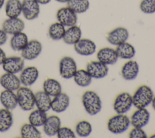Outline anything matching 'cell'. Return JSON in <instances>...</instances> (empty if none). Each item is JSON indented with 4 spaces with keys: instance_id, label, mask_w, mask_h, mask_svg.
<instances>
[{
    "instance_id": "43",
    "label": "cell",
    "mask_w": 155,
    "mask_h": 138,
    "mask_svg": "<svg viewBox=\"0 0 155 138\" xmlns=\"http://www.w3.org/2000/svg\"><path fill=\"white\" fill-rule=\"evenodd\" d=\"M4 2H5V0H0V9H1L2 7V6L4 5Z\"/></svg>"
},
{
    "instance_id": "17",
    "label": "cell",
    "mask_w": 155,
    "mask_h": 138,
    "mask_svg": "<svg viewBox=\"0 0 155 138\" xmlns=\"http://www.w3.org/2000/svg\"><path fill=\"white\" fill-rule=\"evenodd\" d=\"M139 66L135 60H130L124 64L121 69L122 78L127 81L134 80L138 75Z\"/></svg>"
},
{
    "instance_id": "45",
    "label": "cell",
    "mask_w": 155,
    "mask_h": 138,
    "mask_svg": "<svg viewBox=\"0 0 155 138\" xmlns=\"http://www.w3.org/2000/svg\"><path fill=\"white\" fill-rule=\"evenodd\" d=\"M150 137H155V134H152V135L150 136Z\"/></svg>"
},
{
    "instance_id": "38",
    "label": "cell",
    "mask_w": 155,
    "mask_h": 138,
    "mask_svg": "<svg viewBox=\"0 0 155 138\" xmlns=\"http://www.w3.org/2000/svg\"><path fill=\"white\" fill-rule=\"evenodd\" d=\"M130 138H147V135L142 128L134 127L129 133Z\"/></svg>"
},
{
    "instance_id": "12",
    "label": "cell",
    "mask_w": 155,
    "mask_h": 138,
    "mask_svg": "<svg viewBox=\"0 0 155 138\" xmlns=\"http://www.w3.org/2000/svg\"><path fill=\"white\" fill-rule=\"evenodd\" d=\"M74 49L77 53L82 56H90L96 50L95 43L88 38H81L74 44Z\"/></svg>"
},
{
    "instance_id": "27",
    "label": "cell",
    "mask_w": 155,
    "mask_h": 138,
    "mask_svg": "<svg viewBox=\"0 0 155 138\" xmlns=\"http://www.w3.org/2000/svg\"><path fill=\"white\" fill-rule=\"evenodd\" d=\"M43 89L50 96L54 97L62 92V86L57 80L47 78L43 83Z\"/></svg>"
},
{
    "instance_id": "35",
    "label": "cell",
    "mask_w": 155,
    "mask_h": 138,
    "mask_svg": "<svg viewBox=\"0 0 155 138\" xmlns=\"http://www.w3.org/2000/svg\"><path fill=\"white\" fill-rule=\"evenodd\" d=\"M75 132L79 137H88L92 132L91 124L87 120H81L78 122L75 126Z\"/></svg>"
},
{
    "instance_id": "44",
    "label": "cell",
    "mask_w": 155,
    "mask_h": 138,
    "mask_svg": "<svg viewBox=\"0 0 155 138\" xmlns=\"http://www.w3.org/2000/svg\"><path fill=\"white\" fill-rule=\"evenodd\" d=\"M57 2H61V3H65V2H67L69 0H55Z\"/></svg>"
},
{
    "instance_id": "5",
    "label": "cell",
    "mask_w": 155,
    "mask_h": 138,
    "mask_svg": "<svg viewBox=\"0 0 155 138\" xmlns=\"http://www.w3.org/2000/svg\"><path fill=\"white\" fill-rule=\"evenodd\" d=\"M133 106L132 95L124 92L118 94L113 103V109L117 114H125Z\"/></svg>"
},
{
    "instance_id": "13",
    "label": "cell",
    "mask_w": 155,
    "mask_h": 138,
    "mask_svg": "<svg viewBox=\"0 0 155 138\" xmlns=\"http://www.w3.org/2000/svg\"><path fill=\"white\" fill-rule=\"evenodd\" d=\"M40 12L39 4L36 0H23L22 2V13L27 20L36 18Z\"/></svg>"
},
{
    "instance_id": "4",
    "label": "cell",
    "mask_w": 155,
    "mask_h": 138,
    "mask_svg": "<svg viewBox=\"0 0 155 138\" xmlns=\"http://www.w3.org/2000/svg\"><path fill=\"white\" fill-rule=\"evenodd\" d=\"M18 105L25 111L31 110L35 106V94L27 86L20 87L16 91Z\"/></svg>"
},
{
    "instance_id": "28",
    "label": "cell",
    "mask_w": 155,
    "mask_h": 138,
    "mask_svg": "<svg viewBox=\"0 0 155 138\" xmlns=\"http://www.w3.org/2000/svg\"><path fill=\"white\" fill-rule=\"evenodd\" d=\"M5 12L8 18H17L22 13V2L19 0H7Z\"/></svg>"
},
{
    "instance_id": "2",
    "label": "cell",
    "mask_w": 155,
    "mask_h": 138,
    "mask_svg": "<svg viewBox=\"0 0 155 138\" xmlns=\"http://www.w3.org/2000/svg\"><path fill=\"white\" fill-rule=\"evenodd\" d=\"M154 92L147 85L140 86L132 95L133 106L136 108H146L151 104Z\"/></svg>"
},
{
    "instance_id": "22",
    "label": "cell",
    "mask_w": 155,
    "mask_h": 138,
    "mask_svg": "<svg viewBox=\"0 0 155 138\" xmlns=\"http://www.w3.org/2000/svg\"><path fill=\"white\" fill-rule=\"evenodd\" d=\"M0 102L6 109L12 110L18 105L16 94L13 91L4 89L0 94Z\"/></svg>"
},
{
    "instance_id": "29",
    "label": "cell",
    "mask_w": 155,
    "mask_h": 138,
    "mask_svg": "<svg viewBox=\"0 0 155 138\" xmlns=\"http://www.w3.org/2000/svg\"><path fill=\"white\" fill-rule=\"evenodd\" d=\"M13 116L10 110L6 108L0 109V132L8 131L13 125Z\"/></svg>"
},
{
    "instance_id": "32",
    "label": "cell",
    "mask_w": 155,
    "mask_h": 138,
    "mask_svg": "<svg viewBox=\"0 0 155 138\" xmlns=\"http://www.w3.org/2000/svg\"><path fill=\"white\" fill-rule=\"evenodd\" d=\"M67 4V7L76 14L84 13L90 7V2L88 0H69Z\"/></svg>"
},
{
    "instance_id": "33",
    "label": "cell",
    "mask_w": 155,
    "mask_h": 138,
    "mask_svg": "<svg viewBox=\"0 0 155 138\" xmlns=\"http://www.w3.org/2000/svg\"><path fill=\"white\" fill-rule=\"evenodd\" d=\"M65 26L59 22L51 24L48 28V35L53 40H60L62 39L65 32Z\"/></svg>"
},
{
    "instance_id": "8",
    "label": "cell",
    "mask_w": 155,
    "mask_h": 138,
    "mask_svg": "<svg viewBox=\"0 0 155 138\" xmlns=\"http://www.w3.org/2000/svg\"><path fill=\"white\" fill-rule=\"evenodd\" d=\"M86 71L92 78L101 79L108 75L109 69L107 65L97 60L89 62L86 66Z\"/></svg>"
},
{
    "instance_id": "39",
    "label": "cell",
    "mask_w": 155,
    "mask_h": 138,
    "mask_svg": "<svg viewBox=\"0 0 155 138\" xmlns=\"http://www.w3.org/2000/svg\"><path fill=\"white\" fill-rule=\"evenodd\" d=\"M7 40V34L3 29H0V46L4 44Z\"/></svg>"
},
{
    "instance_id": "31",
    "label": "cell",
    "mask_w": 155,
    "mask_h": 138,
    "mask_svg": "<svg viewBox=\"0 0 155 138\" xmlns=\"http://www.w3.org/2000/svg\"><path fill=\"white\" fill-rule=\"evenodd\" d=\"M47 118L46 112L37 109L30 112L28 116V122L32 125L39 127L43 126Z\"/></svg>"
},
{
    "instance_id": "26",
    "label": "cell",
    "mask_w": 155,
    "mask_h": 138,
    "mask_svg": "<svg viewBox=\"0 0 155 138\" xmlns=\"http://www.w3.org/2000/svg\"><path fill=\"white\" fill-rule=\"evenodd\" d=\"M28 42L27 35L20 32L13 34L10 39V46L13 50L21 51Z\"/></svg>"
},
{
    "instance_id": "7",
    "label": "cell",
    "mask_w": 155,
    "mask_h": 138,
    "mask_svg": "<svg viewBox=\"0 0 155 138\" xmlns=\"http://www.w3.org/2000/svg\"><path fill=\"white\" fill-rule=\"evenodd\" d=\"M56 18L59 22L65 27H71L76 24L77 14L68 7L59 9L56 13Z\"/></svg>"
},
{
    "instance_id": "10",
    "label": "cell",
    "mask_w": 155,
    "mask_h": 138,
    "mask_svg": "<svg viewBox=\"0 0 155 138\" xmlns=\"http://www.w3.org/2000/svg\"><path fill=\"white\" fill-rule=\"evenodd\" d=\"M42 44L36 40L29 41L21 50V56L24 59L32 60L36 58L41 53Z\"/></svg>"
},
{
    "instance_id": "42",
    "label": "cell",
    "mask_w": 155,
    "mask_h": 138,
    "mask_svg": "<svg viewBox=\"0 0 155 138\" xmlns=\"http://www.w3.org/2000/svg\"><path fill=\"white\" fill-rule=\"evenodd\" d=\"M151 106H152L153 109L155 111V95H154V97L153 98V100L151 101Z\"/></svg>"
},
{
    "instance_id": "23",
    "label": "cell",
    "mask_w": 155,
    "mask_h": 138,
    "mask_svg": "<svg viewBox=\"0 0 155 138\" xmlns=\"http://www.w3.org/2000/svg\"><path fill=\"white\" fill-rule=\"evenodd\" d=\"M81 36L82 30L81 28L79 26L74 25L68 27V28L65 30L62 40L65 44L74 45L81 38Z\"/></svg>"
},
{
    "instance_id": "41",
    "label": "cell",
    "mask_w": 155,
    "mask_h": 138,
    "mask_svg": "<svg viewBox=\"0 0 155 138\" xmlns=\"http://www.w3.org/2000/svg\"><path fill=\"white\" fill-rule=\"evenodd\" d=\"M39 4H48L51 0H36Z\"/></svg>"
},
{
    "instance_id": "20",
    "label": "cell",
    "mask_w": 155,
    "mask_h": 138,
    "mask_svg": "<svg viewBox=\"0 0 155 138\" xmlns=\"http://www.w3.org/2000/svg\"><path fill=\"white\" fill-rule=\"evenodd\" d=\"M69 96L67 94L61 92L51 100V109L55 112L61 113L65 111L69 106Z\"/></svg>"
},
{
    "instance_id": "15",
    "label": "cell",
    "mask_w": 155,
    "mask_h": 138,
    "mask_svg": "<svg viewBox=\"0 0 155 138\" xmlns=\"http://www.w3.org/2000/svg\"><path fill=\"white\" fill-rule=\"evenodd\" d=\"M97 60L106 65H113L115 64L119 58L115 49L105 47L100 49L97 52Z\"/></svg>"
},
{
    "instance_id": "40",
    "label": "cell",
    "mask_w": 155,
    "mask_h": 138,
    "mask_svg": "<svg viewBox=\"0 0 155 138\" xmlns=\"http://www.w3.org/2000/svg\"><path fill=\"white\" fill-rule=\"evenodd\" d=\"M6 55L4 51L0 47V64H2V63L4 62V60L6 58Z\"/></svg>"
},
{
    "instance_id": "36",
    "label": "cell",
    "mask_w": 155,
    "mask_h": 138,
    "mask_svg": "<svg viewBox=\"0 0 155 138\" xmlns=\"http://www.w3.org/2000/svg\"><path fill=\"white\" fill-rule=\"evenodd\" d=\"M141 12L145 14L155 13V0H142L139 5Z\"/></svg>"
},
{
    "instance_id": "30",
    "label": "cell",
    "mask_w": 155,
    "mask_h": 138,
    "mask_svg": "<svg viewBox=\"0 0 155 138\" xmlns=\"http://www.w3.org/2000/svg\"><path fill=\"white\" fill-rule=\"evenodd\" d=\"M73 78L75 83L78 86L82 88L90 86L92 81V77L86 69L77 70Z\"/></svg>"
},
{
    "instance_id": "24",
    "label": "cell",
    "mask_w": 155,
    "mask_h": 138,
    "mask_svg": "<svg viewBox=\"0 0 155 138\" xmlns=\"http://www.w3.org/2000/svg\"><path fill=\"white\" fill-rule=\"evenodd\" d=\"M35 106L37 109L47 112L51 109V96L43 91H38L35 94Z\"/></svg>"
},
{
    "instance_id": "18",
    "label": "cell",
    "mask_w": 155,
    "mask_h": 138,
    "mask_svg": "<svg viewBox=\"0 0 155 138\" xmlns=\"http://www.w3.org/2000/svg\"><path fill=\"white\" fill-rule=\"evenodd\" d=\"M21 81L15 74L5 72L0 77V85L4 89L17 91L21 87Z\"/></svg>"
},
{
    "instance_id": "14",
    "label": "cell",
    "mask_w": 155,
    "mask_h": 138,
    "mask_svg": "<svg viewBox=\"0 0 155 138\" xmlns=\"http://www.w3.org/2000/svg\"><path fill=\"white\" fill-rule=\"evenodd\" d=\"M150 114L146 108H137L130 117V123L133 127L143 128L149 122Z\"/></svg>"
},
{
    "instance_id": "16",
    "label": "cell",
    "mask_w": 155,
    "mask_h": 138,
    "mask_svg": "<svg viewBox=\"0 0 155 138\" xmlns=\"http://www.w3.org/2000/svg\"><path fill=\"white\" fill-rule=\"evenodd\" d=\"M2 27L7 34L13 35L22 32L25 27V24L24 22L18 17L8 18L3 22Z\"/></svg>"
},
{
    "instance_id": "9",
    "label": "cell",
    "mask_w": 155,
    "mask_h": 138,
    "mask_svg": "<svg viewBox=\"0 0 155 138\" xmlns=\"http://www.w3.org/2000/svg\"><path fill=\"white\" fill-rule=\"evenodd\" d=\"M2 66L5 72L15 74L21 72L24 69V58L17 56L6 57L2 63Z\"/></svg>"
},
{
    "instance_id": "25",
    "label": "cell",
    "mask_w": 155,
    "mask_h": 138,
    "mask_svg": "<svg viewBox=\"0 0 155 138\" xmlns=\"http://www.w3.org/2000/svg\"><path fill=\"white\" fill-rule=\"evenodd\" d=\"M115 50L118 57L121 59L131 60L136 54L134 47L127 41L117 46Z\"/></svg>"
},
{
    "instance_id": "11",
    "label": "cell",
    "mask_w": 155,
    "mask_h": 138,
    "mask_svg": "<svg viewBox=\"0 0 155 138\" xmlns=\"http://www.w3.org/2000/svg\"><path fill=\"white\" fill-rule=\"evenodd\" d=\"M128 38V30L125 27H118L113 29L108 33L107 40L110 44L117 46L127 41Z\"/></svg>"
},
{
    "instance_id": "6",
    "label": "cell",
    "mask_w": 155,
    "mask_h": 138,
    "mask_svg": "<svg viewBox=\"0 0 155 138\" xmlns=\"http://www.w3.org/2000/svg\"><path fill=\"white\" fill-rule=\"evenodd\" d=\"M59 70V74L63 78H71L78 70L76 63L72 57H64L60 60Z\"/></svg>"
},
{
    "instance_id": "34",
    "label": "cell",
    "mask_w": 155,
    "mask_h": 138,
    "mask_svg": "<svg viewBox=\"0 0 155 138\" xmlns=\"http://www.w3.org/2000/svg\"><path fill=\"white\" fill-rule=\"evenodd\" d=\"M20 133L23 138H39L41 137V132L37 127L30 123H25L21 126Z\"/></svg>"
},
{
    "instance_id": "21",
    "label": "cell",
    "mask_w": 155,
    "mask_h": 138,
    "mask_svg": "<svg viewBox=\"0 0 155 138\" xmlns=\"http://www.w3.org/2000/svg\"><path fill=\"white\" fill-rule=\"evenodd\" d=\"M61 125L60 118L55 115L47 117L45 123L43 125V130L44 133L48 136H53L56 135Z\"/></svg>"
},
{
    "instance_id": "37",
    "label": "cell",
    "mask_w": 155,
    "mask_h": 138,
    "mask_svg": "<svg viewBox=\"0 0 155 138\" xmlns=\"http://www.w3.org/2000/svg\"><path fill=\"white\" fill-rule=\"evenodd\" d=\"M57 137L59 138H74L76 135L74 132L70 128L63 126L60 127L57 134Z\"/></svg>"
},
{
    "instance_id": "3",
    "label": "cell",
    "mask_w": 155,
    "mask_h": 138,
    "mask_svg": "<svg viewBox=\"0 0 155 138\" xmlns=\"http://www.w3.org/2000/svg\"><path fill=\"white\" fill-rule=\"evenodd\" d=\"M130 119L125 114H117L109 119L107 128L111 133L116 134L125 132L130 127Z\"/></svg>"
},
{
    "instance_id": "1",
    "label": "cell",
    "mask_w": 155,
    "mask_h": 138,
    "mask_svg": "<svg viewBox=\"0 0 155 138\" xmlns=\"http://www.w3.org/2000/svg\"><path fill=\"white\" fill-rule=\"evenodd\" d=\"M82 103L85 111L90 116H95L101 111V99L93 91H87L83 94Z\"/></svg>"
},
{
    "instance_id": "19",
    "label": "cell",
    "mask_w": 155,
    "mask_h": 138,
    "mask_svg": "<svg viewBox=\"0 0 155 138\" xmlns=\"http://www.w3.org/2000/svg\"><path fill=\"white\" fill-rule=\"evenodd\" d=\"M38 77V69L35 66H28L21 71L19 80L24 86H29L34 84Z\"/></svg>"
}]
</instances>
